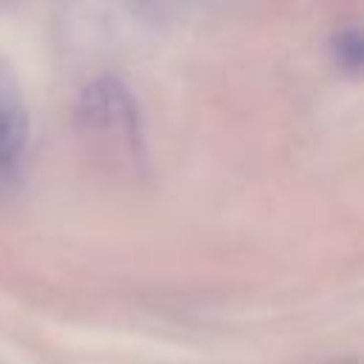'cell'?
Segmentation results:
<instances>
[{
  "label": "cell",
  "instance_id": "6da1fadb",
  "mask_svg": "<svg viewBox=\"0 0 364 364\" xmlns=\"http://www.w3.org/2000/svg\"><path fill=\"white\" fill-rule=\"evenodd\" d=\"M80 117H82V125H88L91 131L114 128V131L131 136L136 128L134 102H131L128 91L111 77H102L85 88V94L80 100Z\"/></svg>",
  "mask_w": 364,
  "mask_h": 364
},
{
  "label": "cell",
  "instance_id": "7a4b0ae2",
  "mask_svg": "<svg viewBox=\"0 0 364 364\" xmlns=\"http://www.w3.org/2000/svg\"><path fill=\"white\" fill-rule=\"evenodd\" d=\"M28 139V111L14 71L0 57V162H14Z\"/></svg>",
  "mask_w": 364,
  "mask_h": 364
}]
</instances>
